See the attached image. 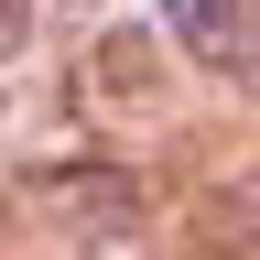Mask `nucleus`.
Segmentation results:
<instances>
[{
  "label": "nucleus",
  "mask_w": 260,
  "mask_h": 260,
  "mask_svg": "<svg viewBox=\"0 0 260 260\" xmlns=\"http://www.w3.org/2000/svg\"><path fill=\"white\" fill-rule=\"evenodd\" d=\"M32 206H44V217H76L87 239H109V228L141 217V184L109 174V162H65V174H32Z\"/></svg>",
  "instance_id": "nucleus-1"
},
{
  "label": "nucleus",
  "mask_w": 260,
  "mask_h": 260,
  "mask_svg": "<svg viewBox=\"0 0 260 260\" xmlns=\"http://www.w3.org/2000/svg\"><path fill=\"white\" fill-rule=\"evenodd\" d=\"M65 11H98V0H65Z\"/></svg>",
  "instance_id": "nucleus-4"
},
{
  "label": "nucleus",
  "mask_w": 260,
  "mask_h": 260,
  "mask_svg": "<svg viewBox=\"0 0 260 260\" xmlns=\"http://www.w3.org/2000/svg\"><path fill=\"white\" fill-rule=\"evenodd\" d=\"M22 44H32V0H0V65H11Z\"/></svg>",
  "instance_id": "nucleus-3"
},
{
  "label": "nucleus",
  "mask_w": 260,
  "mask_h": 260,
  "mask_svg": "<svg viewBox=\"0 0 260 260\" xmlns=\"http://www.w3.org/2000/svg\"><path fill=\"white\" fill-rule=\"evenodd\" d=\"M162 22H174V44L206 54V65H239L249 54V0H162Z\"/></svg>",
  "instance_id": "nucleus-2"
}]
</instances>
